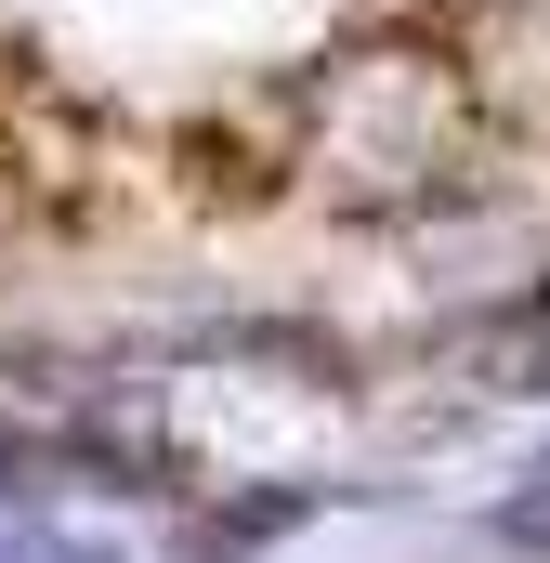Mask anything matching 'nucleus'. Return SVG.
<instances>
[{"instance_id":"obj_2","label":"nucleus","mask_w":550,"mask_h":563,"mask_svg":"<svg viewBox=\"0 0 550 563\" xmlns=\"http://www.w3.org/2000/svg\"><path fill=\"white\" fill-rule=\"evenodd\" d=\"M301 511H315V485H275V498H250V511H223V525H210V563H237V551H263V538H288Z\"/></svg>"},{"instance_id":"obj_1","label":"nucleus","mask_w":550,"mask_h":563,"mask_svg":"<svg viewBox=\"0 0 550 563\" xmlns=\"http://www.w3.org/2000/svg\"><path fill=\"white\" fill-rule=\"evenodd\" d=\"M79 472V432H13L0 420V498H53Z\"/></svg>"},{"instance_id":"obj_3","label":"nucleus","mask_w":550,"mask_h":563,"mask_svg":"<svg viewBox=\"0 0 550 563\" xmlns=\"http://www.w3.org/2000/svg\"><path fill=\"white\" fill-rule=\"evenodd\" d=\"M485 525H498V551H550V445H538V472H525Z\"/></svg>"}]
</instances>
